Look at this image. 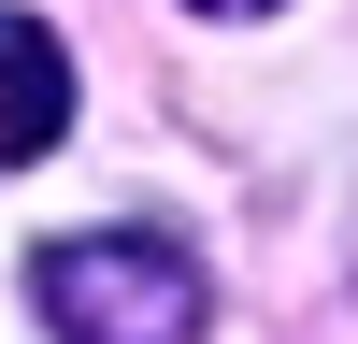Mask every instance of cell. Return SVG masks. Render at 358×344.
Here are the masks:
<instances>
[{"label":"cell","instance_id":"obj_1","mask_svg":"<svg viewBox=\"0 0 358 344\" xmlns=\"http://www.w3.org/2000/svg\"><path fill=\"white\" fill-rule=\"evenodd\" d=\"M29 315L57 344H201L215 330V273L172 229H72L29 258Z\"/></svg>","mask_w":358,"mask_h":344},{"label":"cell","instance_id":"obj_2","mask_svg":"<svg viewBox=\"0 0 358 344\" xmlns=\"http://www.w3.org/2000/svg\"><path fill=\"white\" fill-rule=\"evenodd\" d=\"M57 129H72V57H57L43 15H0V172L43 158Z\"/></svg>","mask_w":358,"mask_h":344},{"label":"cell","instance_id":"obj_3","mask_svg":"<svg viewBox=\"0 0 358 344\" xmlns=\"http://www.w3.org/2000/svg\"><path fill=\"white\" fill-rule=\"evenodd\" d=\"M201 15H273V0H201Z\"/></svg>","mask_w":358,"mask_h":344}]
</instances>
